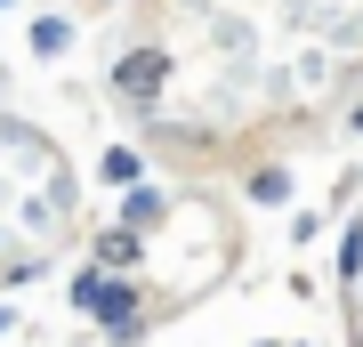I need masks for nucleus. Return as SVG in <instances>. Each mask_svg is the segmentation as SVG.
Returning <instances> with one entry per match:
<instances>
[{
    "label": "nucleus",
    "mask_w": 363,
    "mask_h": 347,
    "mask_svg": "<svg viewBox=\"0 0 363 347\" xmlns=\"http://www.w3.org/2000/svg\"><path fill=\"white\" fill-rule=\"evenodd\" d=\"M73 299H81V307H89V315H97V323H105L113 339H130V331H138V291H130V283L81 275V291H73Z\"/></svg>",
    "instance_id": "obj_1"
},
{
    "label": "nucleus",
    "mask_w": 363,
    "mask_h": 347,
    "mask_svg": "<svg viewBox=\"0 0 363 347\" xmlns=\"http://www.w3.org/2000/svg\"><path fill=\"white\" fill-rule=\"evenodd\" d=\"M162 73H169V57H162V49H138V57H121V65H113V89L154 97V89H162Z\"/></svg>",
    "instance_id": "obj_2"
},
{
    "label": "nucleus",
    "mask_w": 363,
    "mask_h": 347,
    "mask_svg": "<svg viewBox=\"0 0 363 347\" xmlns=\"http://www.w3.org/2000/svg\"><path fill=\"white\" fill-rule=\"evenodd\" d=\"M65 40H73V25H65V16H40V25H33V49H40V57H57Z\"/></svg>",
    "instance_id": "obj_3"
},
{
    "label": "nucleus",
    "mask_w": 363,
    "mask_h": 347,
    "mask_svg": "<svg viewBox=\"0 0 363 347\" xmlns=\"http://www.w3.org/2000/svg\"><path fill=\"white\" fill-rule=\"evenodd\" d=\"M97 250H105V267H130V258H138V234H121V226H113Z\"/></svg>",
    "instance_id": "obj_4"
},
{
    "label": "nucleus",
    "mask_w": 363,
    "mask_h": 347,
    "mask_svg": "<svg viewBox=\"0 0 363 347\" xmlns=\"http://www.w3.org/2000/svg\"><path fill=\"white\" fill-rule=\"evenodd\" d=\"M105 178H113V186H138V154H130V145H113V154H105Z\"/></svg>",
    "instance_id": "obj_5"
},
{
    "label": "nucleus",
    "mask_w": 363,
    "mask_h": 347,
    "mask_svg": "<svg viewBox=\"0 0 363 347\" xmlns=\"http://www.w3.org/2000/svg\"><path fill=\"white\" fill-rule=\"evenodd\" d=\"M250 194H259V202H291V178H283V170H259V178H250Z\"/></svg>",
    "instance_id": "obj_6"
},
{
    "label": "nucleus",
    "mask_w": 363,
    "mask_h": 347,
    "mask_svg": "<svg viewBox=\"0 0 363 347\" xmlns=\"http://www.w3.org/2000/svg\"><path fill=\"white\" fill-rule=\"evenodd\" d=\"M0 331H9V307H0Z\"/></svg>",
    "instance_id": "obj_7"
},
{
    "label": "nucleus",
    "mask_w": 363,
    "mask_h": 347,
    "mask_svg": "<svg viewBox=\"0 0 363 347\" xmlns=\"http://www.w3.org/2000/svg\"><path fill=\"white\" fill-rule=\"evenodd\" d=\"M355 129H363V114H355Z\"/></svg>",
    "instance_id": "obj_8"
},
{
    "label": "nucleus",
    "mask_w": 363,
    "mask_h": 347,
    "mask_svg": "<svg viewBox=\"0 0 363 347\" xmlns=\"http://www.w3.org/2000/svg\"><path fill=\"white\" fill-rule=\"evenodd\" d=\"M0 9H9V0H0Z\"/></svg>",
    "instance_id": "obj_9"
}]
</instances>
